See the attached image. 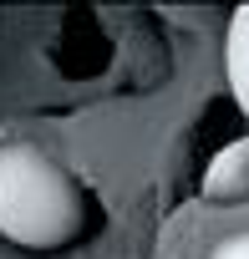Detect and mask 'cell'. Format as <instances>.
<instances>
[{
    "mask_svg": "<svg viewBox=\"0 0 249 259\" xmlns=\"http://www.w3.org/2000/svg\"><path fill=\"white\" fill-rule=\"evenodd\" d=\"M244 188H249V143H229V148L209 163L203 193H209V198H239Z\"/></svg>",
    "mask_w": 249,
    "mask_h": 259,
    "instance_id": "3",
    "label": "cell"
},
{
    "mask_svg": "<svg viewBox=\"0 0 249 259\" xmlns=\"http://www.w3.org/2000/svg\"><path fill=\"white\" fill-rule=\"evenodd\" d=\"M224 71H229V92L249 117V6L234 11L229 36H224Z\"/></svg>",
    "mask_w": 249,
    "mask_h": 259,
    "instance_id": "2",
    "label": "cell"
},
{
    "mask_svg": "<svg viewBox=\"0 0 249 259\" xmlns=\"http://www.w3.org/2000/svg\"><path fill=\"white\" fill-rule=\"evenodd\" d=\"M87 229L81 183L36 143L0 148V234L21 249H61Z\"/></svg>",
    "mask_w": 249,
    "mask_h": 259,
    "instance_id": "1",
    "label": "cell"
},
{
    "mask_svg": "<svg viewBox=\"0 0 249 259\" xmlns=\"http://www.w3.org/2000/svg\"><path fill=\"white\" fill-rule=\"evenodd\" d=\"M209 259H249V234H229L209 249Z\"/></svg>",
    "mask_w": 249,
    "mask_h": 259,
    "instance_id": "4",
    "label": "cell"
}]
</instances>
